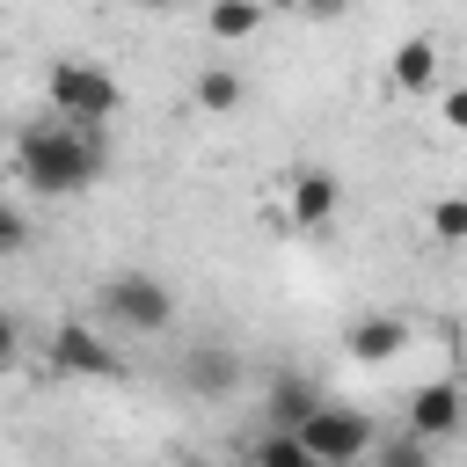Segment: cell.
I'll return each mask as SVG.
<instances>
[{"instance_id": "cell-1", "label": "cell", "mask_w": 467, "mask_h": 467, "mask_svg": "<svg viewBox=\"0 0 467 467\" xmlns=\"http://www.w3.org/2000/svg\"><path fill=\"white\" fill-rule=\"evenodd\" d=\"M109 124H73V117H36V124H22V139H15V175H22V190H36V197H80V190H95L102 182V168H109V139H102Z\"/></svg>"}, {"instance_id": "cell-2", "label": "cell", "mask_w": 467, "mask_h": 467, "mask_svg": "<svg viewBox=\"0 0 467 467\" xmlns=\"http://www.w3.org/2000/svg\"><path fill=\"white\" fill-rule=\"evenodd\" d=\"M95 306H102V321L124 328V336H161V328L175 321V292H168L153 270H117V277H102Z\"/></svg>"}, {"instance_id": "cell-3", "label": "cell", "mask_w": 467, "mask_h": 467, "mask_svg": "<svg viewBox=\"0 0 467 467\" xmlns=\"http://www.w3.org/2000/svg\"><path fill=\"white\" fill-rule=\"evenodd\" d=\"M44 95H51V109L73 117V124H109V117L124 109L117 73H102L95 58H58V66L44 73Z\"/></svg>"}, {"instance_id": "cell-4", "label": "cell", "mask_w": 467, "mask_h": 467, "mask_svg": "<svg viewBox=\"0 0 467 467\" xmlns=\"http://www.w3.org/2000/svg\"><path fill=\"white\" fill-rule=\"evenodd\" d=\"M299 445H306L314 467H350V460L372 452V416H365V409H328V401H321V409L299 423Z\"/></svg>"}, {"instance_id": "cell-5", "label": "cell", "mask_w": 467, "mask_h": 467, "mask_svg": "<svg viewBox=\"0 0 467 467\" xmlns=\"http://www.w3.org/2000/svg\"><path fill=\"white\" fill-rule=\"evenodd\" d=\"M51 365L73 372V379H124V358L95 321H58L51 328Z\"/></svg>"}, {"instance_id": "cell-6", "label": "cell", "mask_w": 467, "mask_h": 467, "mask_svg": "<svg viewBox=\"0 0 467 467\" xmlns=\"http://www.w3.org/2000/svg\"><path fill=\"white\" fill-rule=\"evenodd\" d=\"M460 423H467V387H460V379H423V387L409 394V431H416L423 445L452 438Z\"/></svg>"}, {"instance_id": "cell-7", "label": "cell", "mask_w": 467, "mask_h": 467, "mask_svg": "<svg viewBox=\"0 0 467 467\" xmlns=\"http://www.w3.org/2000/svg\"><path fill=\"white\" fill-rule=\"evenodd\" d=\"M285 212H292L299 234H321V226L343 212V182H336L328 168H299V175L285 182Z\"/></svg>"}, {"instance_id": "cell-8", "label": "cell", "mask_w": 467, "mask_h": 467, "mask_svg": "<svg viewBox=\"0 0 467 467\" xmlns=\"http://www.w3.org/2000/svg\"><path fill=\"white\" fill-rule=\"evenodd\" d=\"M343 350H350L358 365H387V358L409 350V321H401V314H365V321H350Z\"/></svg>"}, {"instance_id": "cell-9", "label": "cell", "mask_w": 467, "mask_h": 467, "mask_svg": "<svg viewBox=\"0 0 467 467\" xmlns=\"http://www.w3.org/2000/svg\"><path fill=\"white\" fill-rule=\"evenodd\" d=\"M387 73H394V88H401V95L431 88V80H438V44H431V36H401V44H394V58H387Z\"/></svg>"}, {"instance_id": "cell-10", "label": "cell", "mask_w": 467, "mask_h": 467, "mask_svg": "<svg viewBox=\"0 0 467 467\" xmlns=\"http://www.w3.org/2000/svg\"><path fill=\"white\" fill-rule=\"evenodd\" d=\"M182 379H190L197 394H234V379H241V365H234V350H219V343H204V350H190V358H182Z\"/></svg>"}, {"instance_id": "cell-11", "label": "cell", "mask_w": 467, "mask_h": 467, "mask_svg": "<svg viewBox=\"0 0 467 467\" xmlns=\"http://www.w3.org/2000/svg\"><path fill=\"white\" fill-rule=\"evenodd\" d=\"M263 0H204V29L219 36V44H241V36H255L263 29Z\"/></svg>"}, {"instance_id": "cell-12", "label": "cell", "mask_w": 467, "mask_h": 467, "mask_svg": "<svg viewBox=\"0 0 467 467\" xmlns=\"http://www.w3.org/2000/svg\"><path fill=\"white\" fill-rule=\"evenodd\" d=\"M314 409H321V387H314V379H277V387H270V423H277V431H299Z\"/></svg>"}, {"instance_id": "cell-13", "label": "cell", "mask_w": 467, "mask_h": 467, "mask_svg": "<svg viewBox=\"0 0 467 467\" xmlns=\"http://www.w3.org/2000/svg\"><path fill=\"white\" fill-rule=\"evenodd\" d=\"M241 95H248V88H241L234 66H204V73H197V109H204V117H234Z\"/></svg>"}, {"instance_id": "cell-14", "label": "cell", "mask_w": 467, "mask_h": 467, "mask_svg": "<svg viewBox=\"0 0 467 467\" xmlns=\"http://www.w3.org/2000/svg\"><path fill=\"white\" fill-rule=\"evenodd\" d=\"M255 460H263V467H314L306 445H299V431H277V423L255 438Z\"/></svg>"}, {"instance_id": "cell-15", "label": "cell", "mask_w": 467, "mask_h": 467, "mask_svg": "<svg viewBox=\"0 0 467 467\" xmlns=\"http://www.w3.org/2000/svg\"><path fill=\"white\" fill-rule=\"evenodd\" d=\"M431 234H438L445 248H460V241H467V197H438V204H431Z\"/></svg>"}, {"instance_id": "cell-16", "label": "cell", "mask_w": 467, "mask_h": 467, "mask_svg": "<svg viewBox=\"0 0 467 467\" xmlns=\"http://www.w3.org/2000/svg\"><path fill=\"white\" fill-rule=\"evenodd\" d=\"M29 234H36V226H29V212H22L15 197H0V255H22V248H29Z\"/></svg>"}, {"instance_id": "cell-17", "label": "cell", "mask_w": 467, "mask_h": 467, "mask_svg": "<svg viewBox=\"0 0 467 467\" xmlns=\"http://www.w3.org/2000/svg\"><path fill=\"white\" fill-rule=\"evenodd\" d=\"M22 358V328H15V314H0V372Z\"/></svg>"}, {"instance_id": "cell-18", "label": "cell", "mask_w": 467, "mask_h": 467, "mask_svg": "<svg viewBox=\"0 0 467 467\" xmlns=\"http://www.w3.org/2000/svg\"><path fill=\"white\" fill-rule=\"evenodd\" d=\"M416 460H423V438H416V431H409L401 445H387V467H416Z\"/></svg>"}, {"instance_id": "cell-19", "label": "cell", "mask_w": 467, "mask_h": 467, "mask_svg": "<svg viewBox=\"0 0 467 467\" xmlns=\"http://www.w3.org/2000/svg\"><path fill=\"white\" fill-rule=\"evenodd\" d=\"M438 117H445V131H467V88H452V95H445V109H438Z\"/></svg>"}, {"instance_id": "cell-20", "label": "cell", "mask_w": 467, "mask_h": 467, "mask_svg": "<svg viewBox=\"0 0 467 467\" xmlns=\"http://www.w3.org/2000/svg\"><path fill=\"white\" fill-rule=\"evenodd\" d=\"M299 15H314V22H328V15H343V0H299Z\"/></svg>"}, {"instance_id": "cell-21", "label": "cell", "mask_w": 467, "mask_h": 467, "mask_svg": "<svg viewBox=\"0 0 467 467\" xmlns=\"http://www.w3.org/2000/svg\"><path fill=\"white\" fill-rule=\"evenodd\" d=\"M263 7H299V0H263Z\"/></svg>"}]
</instances>
